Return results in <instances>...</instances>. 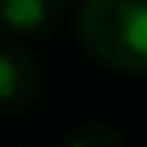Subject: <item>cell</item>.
<instances>
[{"instance_id":"277c9868","label":"cell","mask_w":147,"mask_h":147,"mask_svg":"<svg viewBox=\"0 0 147 147\" xmlns=\"http://www.w3.org/2000/svg\"><path fill=\"white\" fill-rule=\"evenodd\" d=\"M62 147H121V137L108 124H85L69 134Z\"/></svg>"},{"instance_id":"6da1fadb","label":"cell","mask_w":147,"mask_h":147,"mask_svg":"<svg viewBox=\"0 0 147 147\" xmlns=\"http://www.w3.org/2000/svg\"><path fill=\"white\" fill-rule=\"evenodd\" d=\"M79 36L101 65L147 75V0H82Z\"/></svg>"},{"instance_id":"3957f363","label":"cell","mask_w":147,"mask_h":147,"mask_svg":"<svg viewBox=\"0 0 147 147\" xmlns=\"http://www.w3.org/2000/svg\"><path fill=\"white\" fill-rule=\"evenodd\" d=\"M65 0H0V30L10 36H39L62 16Z\"/></svg>"},{"instance_id":"7a4b0ae2","label":"cell","mask_w":147,"mask_h":147,"mask_svg":"<svg viewBox=\"0 0 147 147\" xmlns=\"http://www.w3.org/2000/svg\"><path fill=\"white\" fill-rule=\"evenodd\" d=\"M39 85L36 62L20 42L0 39V108H23Z\"/></svg>"}]
</instances>
